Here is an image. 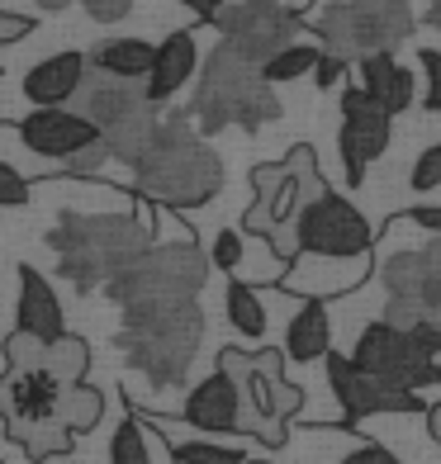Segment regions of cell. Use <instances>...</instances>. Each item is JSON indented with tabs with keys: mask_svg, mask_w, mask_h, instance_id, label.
Instances as JSON below:
<instances>
[{
	"mask_svg": "<svg viewBox=\"0 0 441 464\" xmlns=\"http://www.w3.org/2000/svg\"><path fill=\"white\" fill-rule=\"evenodd\" d=\"M152 246V227L129 214H62L48 227L57 276L76 289H104Z\"/></svg>",
	"mask_w": 441,
	"mask_h": 464,
	"instance_id": "obj_1",
	"label": "cell"
},
{
	"mask_svg": "<svg viewBox=\"0 0 441 464\" xmlns=\"http://www.w3.org/2000/svg\"><path fill=\"white\" fill-rule=\"evenodd\" d=\"M133 185L142 199L162 208H200L223 189V161L204 142V133L185 129V114L162 119L157 142L133 166Z\"/></svg>",
	"mask_w": 441,
	"mask_h": 464,
	"instance_id": "obj_2",
	"label": "cell"
},
{
	"mask_svg": "<svg viewBox=\"0 0 441 464\" xmlns=\"http://www.w3.org/2000/svg\"><path fill=\"white\" fill-rule=\"evenodd\" d=\"M328 189L318 176L313 147H289L285 161H266L251 171V204L242 214V227L261 237L276 261H299V214Z\"/></svg>",
	"mask_w": 441,
	"mask_h": 464,
	"instance_id": "obj_3",
	"label": "cell"
},
{
	"mask_svg": "<svg viewBox=\"0 0 441 464\" xmlns=\"http://www.w3.org/2000/svg\"><path fill=\"white\" fill-rule=\"evenodd\" d=\"M114 342L123 351V361L152 389H181L200 355V342H204V313H200V304L129 308Z\"/></svg>",
	"mask_w": 441,
	"mask_h": 464,
	"instance_id": "obj_4",
	"label": "cell"
},
{
	"mask_svg": "<svg viewBox=\"0 0 441 464\" xmlns=\"http://www.w3.org/2000/svg\"><path fill=\"white\" fill-rule=\"evenodd\" d=\"M191 114L200 119V133H223V129H247L257 133L261 123L280 119V95L261 76L257 62L238 57L233 48H214L204 57L200 86L191 100Z\"/></svg>",
	"mask_w": 441,
	"mask_h": 464,
	"instance_id": "obj_5",
	"label": "cell"
},
{
	"mask_svg": "<svg viewBox=\"0 0 441 464\" xmlns=\"http://www.w3.org/2000/svg\"><path fill=\"white\" fill-rule=\"evenodd\" d=\"M219 370L238 384V431L257 436L261 446H285L289 436V417L304 408V389L285 379V351H238V346H223L219 351Z\"/></svg>",
	"mask_w": 441,
	"mask_h": 464,
	"instance_id": "obj_6",
	"label": "cell"
},
{
	"mask_svg": "<svg viewBox=\"0 0 441 464\" xmlns=\"http://www.w3.org/2000/svg\"><path fill=\"white\" fill-rule=\"evenodd\" d=\"M0 417H5V436L38 464L67 455L76 440L67 431V384H57L44 365L0 374Z\"/></svg>",
	"mask_w": 441,
	"mask_h": 464,
	"instance_id": "obj_7",
	"label": "cell"
},
{
	"mask_svg": "<svg viewBox=\"0 0 441 464\" xmlns=\"http://www.w3.org/2000/svg\"><path fill=\"white\" fill-rule=\"evenodd\" d=\"M204 280H209V256L195 242H162V246H147L119 280L104 285V299L119 304V313L162 308V304H195Z\"/></svg>",
	"mask_w": 441,
	"mask_h": 464,
	"instance_id": "obj_8",
	"label": "cell"
},
{
	"mask_svg": "<svg viewBox=\"0 0 441 464\" xmlns=\"http://www.w3.org/2000/svg\"><path fill=\"white\" fill-rule=\"evenodd\" d=\"M413 10L404 0H328L318 10L323 53L342 62H361L375 53H394L413 34Z\"/></svg>",
	"mask_w": 441,
	"mask_h": 464,
	"instance_id": "obj_9",
	"label": "cell"
},
{
	"mask_svg": "<svg viewBox=\"0 0 441 464\" xmlns=\"http://www.w3.org/2000/svg\"><path fill=\"white\" fill-rule=\"evenodd\" d=\"M380 285H385V323L398 332L413 327H436L441 332V237L413 246V251H394L380 266Z\"/></svg>",
	"mask_w": 441,
	"mask_h": 464,
	"instance_id": "obj_10",
	"label": "cell"
},
{
	"mask_svg": "<svg viewBox=\"0 0 441 464\" xmlns=\"http://www.w3.org/2000/svg\"><path fill=\"white\" fill-rule=\"evenodd\" d=\"M351 365L370 379H380V384H389V389H404V393L441 384V361H432L408 332L389 327L385 318L361 327V336L351 346Z\"/></svg>",
	"mask_w": 441,
	"mask_h": 464,
	"instance_id": "obj_11",
	"label": "cell"
},
{
	"mask_svg": "<svg viewBox=\"0 0 441 464\" xmlns=\"http://www.w3.org/2000/svg\"><path fill=\"white\" fill-rule=\"evenodd\" d=\"M299 256L313 261H370V223L338 189H323L299 214Z\"/></svg>",
	"mask_w": 441,
	"mask_h": 464,
	"instance_id": "obj_12",
	"label": "cell"
},
{
	"mask_svg": "<svg viewBox=\"0 0 441 464\" xmlns=\"http://www.w3.org/2000/svg\"><path fill=\"white\" fill-rule=\"evenodd\" d=\"M223 34V48H233L238 57L257 62V67H266L276 53H285L289 44H299V14H294L289 5H280V0H233L219 24Z\"/></svg>",
	"mask_w": 441,
	"mask_h": 464,
	"instance_id": "obj_13",
	"label": "cell"
},
{
	"mask_svg": "<svg viewBox=\"0 0 441 464\" xmlns=\"http://www.w3.org/2000/svg\"><path fill=\"white\" fill-rule=\"evenodd\" d=\"M389 123L394 119L361 86H347L342 91V133H338V147H342V176H347L351 189L366 185V166L375 157H385Z\"/></svg>",
	"mask_w": 441,
	"mask_h": 464,
	"instance_id": "obj_14",
	"label": "cell"
},
{
	"mask_svg": "<svg viewBox=\"0 0 441 464\" xmlns=\"http://www.w3.org/2000/svg\"><path fill=\"white\" fill-rule=\"evenodd\" d=\"M328 384L338 393L347 421H366V417H380V412H427V403L417 393L389 389L380 379L361 374L351 365V355H328Z\"/></svg>",
	"mask_w": 441,
	"mask_h": 464,
	"instance_id": "obj_15",
	"label": "cell"
},
{
	"mask_svg": "<svg viewBox=\"0 0 441 464\" xmlns=\"http://www.w3.org/2000/svg\"><path fill=\"white\" fill-rule=\"evenodd\" d=\"M19 138H24L29 152L67 166L76 152H86V147L100 142V129L91 119H81L76 110H34L24 123H19Z\"/></svg>",
	"mask_w": 441,
	"mask_h": 464,
	"instance_id": "obj_16",
	"label": "cell"
},
{
	"mask_svg": "<svg viewBox=\"0 0 441 464\" xmlns=\"http://www.w3.org/2000/svg\"><path fill=\"white\" fill-rule=\"evenodd\" d=\"M15 323L19 332L38 336L44 346L67 336V318H62V299L48 285V276L38 266H19V304H15Z\"/></svg>",
	"mask_w": 441,
	"mask_h": 464,
	"instance_id": "obj_17",
	"label": "cell"
},
{
	"mask_svg": "<svg viewBox=\"0 0 441 464\" xmlns=\"http://www.w3.org/2000/svg\"><path fill=\"white\" fill-rule=\"evenodd\" d=\"M185 427L195 431H209V436H223V431H238V417H242V403H238V384L228 379L223 370L204 374L200 384L185 393Z\"/></svg>",
	"mask_w": 441,
	"mask_h": 464,
	"instance_id": "obj_18",
	"label": "cell"
},
{
	"mask_svg": "<svg viewBox=\"0 0 441 464\" xmlns=\"http://www.w3.org/2000/svg\"><path fill=\"white\" fill-rule=\"evenodd\" d=\"M142 100H147L142 86H133V81H114V76H104V72L91 67L86 81H81V91H76V100H72V110L81 119H91L95 129L104 133V129H114L119 119H129Z\"/></svg>",
	"mask_w": 441,
	"mask_h": 464,
	"instance_id": "obj_19",
	"label": "cell"
},
{
	"mask_svg": "<svg viewBox=\"0 0 441 464\" xmlns=\"http://www.w3.org/2000/svg\"><path fill=\"white\" fill-rule=\"evenodd\" d=\"M91 62L86 53H57V57H44L38 67L24 76V100L34 110H67L76 100L81 81H86Z\"/></svg>",
	"mask_w": 441,
	"mask_h": 464,
	"instance_id": "obj_20",
	"label": "cell"
},
{
	"mask_svg": "<svg viewBox=\"0 0 441 464\" xmlns=\"http://www.w3.org/2000/svg\"><path fill=\"white\" fill-rule=\"evenodd\" d=\"M356 86H361L375 104H380L389 119L404 114L408 104H413V95H417L413 72L398 67L394 53H375V57H361V62H356Z\"/></svg>",
	"mask_w": 441,
	"mask_h": 464,
	"instance_id": "obj_21",
	"label": "cell"
},
{
	"mask_svg": "<svg viewBox=\"0 0 441 464\" xmlns=\"http://www.w3.org/2000/svg\"><path fill=\"white\" fill-rule=\"evenodd\" d=\"M195 62H200V48H195V34H191V29L162 38V44H157V62H152V76H147V86H142L147 100L166 104V100L185 86V81H191Z\"/></svg>",
	"mask_w": 441,
	"mask_h": 464,
	"instance_id": "obj_22",
	"label": "cell"
},
{
	"mask_svg": "<svg viewBox=\"0 0 441 464\" xmlns=\"http://www.w3.org/2000/svg\"><path fill=\"white\" fill-rule=\"evenodd\" d=\"M280 351H285V361H299V365L328 361V355H332V318H328L323 299H309V304L289 318Z\"/></svg>",
	"mask_w": 441,
	"mask_h": 464,
	"instance_id": "obj_23",
	"label": "cell"
},
{
	"mask_svg": "<svg viewBox=\"0 0 441 464\" xmlns=\"http://www.w3.org/2000/svg\"><path fill=\"white\" fill-rule=\"evenodd\" d=\"M86 62L95 72L114 76V81H133V86H147L152 76V62H157V48L142 44V38H104L86 53Z\"/></svg>",
	"mask_w": 441,
	"mask_h": 464,
	"instance_id": "obj_24",
	"label": "cell"
},
{
	"mask_svg": "<svg viewBox=\"0 0 441 464\" xmlns=\"http://www.w3.org/2000/svg\"><path fill=\"white\" fill-rule=\"evenodd\" d=\"M157 133H162L157 104H152V100H142L129 119H119L114 129H104V133H100V142H104V152H110V161L138 166V161L147 157V147L157 142Z\"/></svg>",
	"mask_w": 441,
	"mask_h": 464,
	"instance_id": "obj_25",
	"label": "cell"
},
{
	"mask_svg": "<svg viewBox=\"0 0 441 464\" xmlns=\"http://www.w3.org/2000/svg\"><path fill=\"white\" fill-rule=\"evenodd\" d=\"M44 370L57 379V384H67V389H76V384H86V370H91V346L81 342V336H62V342H53L48 346V355H44Z\"/></svg>",
	"mask_w": 441,
	"mask_h": 464,
	"instance_id": "obj_26",
	"label": "cell"
},
{
	"mask_svg": "<svg viewBox=\"0 0 441 464\" xmlns=\"http://www.w3.org/2000/svg\"><path fill=\"white\" fill-rule=\"evenodd\" d=\"M223 304H228V323H233L247 342H261V336H266V304H261V294L251 289L247 280H233Z\"/></svg>",
	"mask_w": 441,
	"mask_h": 464,
	"instance_id": "obj_27",
	"label": "cell"
},
{
	"mask_svg": "<svg viewBox=\"0 0 441 464\" xmlns=\"http://www.w3.org/2000/svg\"><path fill=\"white\" fill-rule=\"evenodd\" d=\"M318 57H323V48H318V44H304V38H299V44H289L285 53L270 57L266 67H261V76L270 81V86H285V81L309 76L313 67H318Z\"/></svg>",
	"mask_w": 441,
	"mask_h": 464,
	"instance_id": "obj_28",
	"label": "cell"
},
{
	"mask_svg": "<svg viewBox=\"0 0 441 464\" xmlns=\"http://www.w3.org/2000/svg\"><path fill=\"white\" fill-rule=\"evenodd\" d=\"M100 417H104V393H100L95 384L67 389V431H72V436L100 427Z\"/></svg>",
	"mask_w": 441,
	"mask_h": 464,
	"instance_id": "obj_29",
	"label": "cell"
},
{
	"mask_svg": "<svg viewBox=\"0 0 441 464\" xmlns=\"http://www.w3.org/2000/svg\"><path fill=\"white\" fill-rule=\"evenodd\" d=\"M110 464H152V446H147V431L138 417L119 421V431L110 436Z\"/></svg>",
	"mask_w": 441,
	"mask_h": 464,
	"instance_id": "obj_30",
	"label": "cell"
},
{
	"mask_svg": "<svg viewBox=\"0 0 441 464\" xmlns=\"http://www.w3.org/2000/svg\"><path fill=\"white\" fill-rule=\"evenodd\" d=\"M176 464H247L251 455L238 446H219V440H176L172 446Z\"/></svg>",
	"mask_w": 441,
	"mask_h": 464,
	"instance_id": "obj_31",
	"label": "cell"
},
{
	"mask_svg": "<svg viewBox=\"0 0 441 464\" xmlns=\"http://www.w3.org/2000/svg\"><path fill=\"white\" fill-rule=\"evenodd\" d=\"M0 346H5V365H10V370H38V365H44V355H48V346L38 342V336L19 332V327H15Z\"/></svg>",
	"mask_w": 441,
	"mask_h": 464,
	"instance_id": "obj_32",
	"label": "cell"
},
{
	"mask_svg": "<svg viewBox=\"0 0 441 464\" xmlns=\"http://www.w3.org/2000/svg\"><path fill=\"white\" fill-rule=\"evenodd\" d=\"M209 266H219V270H238L242 266V232L238 227H223L214 246H209Z\"/></svg>",
	"mask_w": 441,
	"mask_h": 464,
	"instance_id": "obj_33",
	"label": "cell"
},
{
	"mask_svg": "<svg viewBox=\"0 0 441 464\" xmlns=\"http://www.w3.org/2000/svg\"><path fill=\"white\" fill-rule=\"evenodd\" d=\"M408 180H413L417 195H427V189H436V185H441V142H432L427 152L413 161V176H408Z\"/></svg>",
	"mask_w": 441,
	"mask_h": 464,
	"instance_id": "obj_34",
	"label": "cell"
},
{
	"mask_svg": "<svg viewBox=\"0 0 441 464\" xmlns=\"http://www.w3.org/2000/svg\"><path fill=\"white\" fill-rule=\"evenodd\" d=\"M24 204H29V180L0 161V208H24Z\"/></svg>",
	"mask_w": 441,
	"mask_h": 464,
	"instance_id": "obj_35",
	"label": "cell"
},
{
	"mask_svg": "<svg viewBox=\"0 0 441 464\" xmlns=\"http://www.w3.org/2000/svg\"><path fill=\"white\" fill-rule=\"evenodd\" d=\"M423 72H427V95H423V110L427 114H441V53L436 48H423Z\"/></svg>",
	"mask_w": 441,
	"mask_h": 464,
	"instance_id": "obj_36",
	"label": "cell"
},
{
	"mask_svg": "<svg viewBox=\"0 0 441 464\" xmlns=\"http://www.w3.org/2000/svg\"><path fill=\"white\" fill-rule=\"evenodd\" d=\"M104 161H110V152H104V142H95V147H86V152H76L67 161V176H100Z\"/></svg>",
	"mask_w": 441,
	"mask_h": 464,
	"instance_id": "obj_37",
	"label": "cell"
},
{
	"mask_svg": "<svg viewBox=\"0 0 441 464\" xmlns=\"http://www.w3.org/2000/svg\"><path fill=\"white\" fill-rule=\"evenodd\" d=\"M81 5H86V14L100 19V24H114V19H123L133 10V0H81Z\"/></svg>",
	"mask_w": 441,
	"mask_h": 464,
	"instance_id": "obj_38",
	"label": "cell"
},
{
	"mask_svg": "<svg viewBox=\"0 0 441 464\" xmlns=\"http://www.w3.org/2000/svg\"><path fill=\"white\" fill-rule=\"evenodd\" d=\"M24 34H34V19H29V14H10V10H0V44H19Z\"/></svg>",
	"mask_w": 441,
	"mask_h": 464,
	"instance_id": "obj_39",
	"label": "cell"
},
{
	"mask_svg": "<svg viewBox=\"0 0 441 464\" xmlns=\"http://www.w3.org/2000/svg\"><path fill=\"white\" fill-rule=\"evenodd\" d=\"M342 76H347V62H342V57H332V53H323V57H318V67H313V81H318L323 91H328V86H338Z\"/></svg>",
	"mask_w": 441,
	"mask_h": 464,
	"instance_id": "obj_40",
	"label": "cell"
},
{
	"mask_svg": "<svg viewBox=\"0 0 441 464\" xmlns=\"http://www.w3.org/2000/svg\"><path fill=\"white\" fill-rule=\"evenodd\" d=\"M185 10H191L200 24H219V14L228 10V0H181Z\"/></svg>",
	"mask_w": 441,
	"mask_h": 464,
	"instance_id": "obj_41",
	"label": "cell"
},
{
	"mask_svg": "<svg viewBox=\"0 0 441 464\" xmlns=\"http://www.w3.org/2000/svg\"><path fill=\"white\" fill-rule=\"evenodd\" d=\"M338 464H394V455L385 446H356L351 455H342Z\"/></svg>",
	"mask_w": 441,
	"mask_h": 464,
	"instance_id": "obj_42",
	"label": "cell"
},
{
	"mask_svg": "<svg viewBox=\"0 0 441 464\" xmlns=\"http://www.w3.org/2000/svg\"><path fill=\"white\" fill-rule=\"evenodd\" d=\"M408 223L427 227L432 237H441V208H436V204H417V208H408Z\"/></svg>",
	"mask_w": 441,
	"mask_h": 464,
	"instance_id": "obj_43",
	"label": "cell"
},
{
	"mask_svg": "<svg viewBox=\"0 0 441 464\" xmlns=\"http://www.w3.org/2000/svg\"><path fill=\"white\" fill-rule=\"evenodd\" d=\"M427 431H432V440H441V403L427 408Z\"/></svg>",
	"mask_w": 441,
	"mask_h": 464,
	"instance_id": "obj_44",
	"label": "cell"
},
{
	"mask_svg": "<svg viewBox=\"0 0 441 464\" xmlns=\"http://www.w3.org/2000/svg\"><path fill=\"white\" fill-rule=\"evenodd\" d=\"M427 24L441 34V0H432V5H427Z\"/></svg>",
	"mask_w": 441,
	"mask_h": 464,
	"instance_id": "obj_45",
	"label": "cell"
},
{
	"mask_svg": "<svg viewBox=\"0 0 441 464\" xmlns=\"http://www.w3.org/2000/svg\"><path fill=\"white\" fill-rule=\"evenodd\" d=\"M38 10H67V5H76V0H34Z\"/></svg>",
	"mask_w": 441,
	"mask_h": 464,
	"instance_id": "obj_46",
	"label": "cell"
},
{
	"mask_svg": "<svg viewBox=\"0 0 441 464\" xmlns=\"http://www.w3.org/2000/svg\"><path fill=\"white\" fill-rule=\"evenodd\" d=\"M247 464H266V459H247Z\"/></svg>",
	"mask_w": 441,
	"mask_h": 464,
	"instance_id": "obj_47",
	"label": "cell"
},
{
	"mask_svg": "<svg viewBox=\"0 0 441 464\" xmlns=\"http://www.w3.org/2000/svg\"><path fill=\"white\" fill-rule=\"evenodd\" d=\"M0 464H5V459H0Z\"/></svg>",
	"mask_w": 441,
	"mask_h": 464,
	"instance_id": "obj_48",
	"label": "cell"
}]
</instances>
